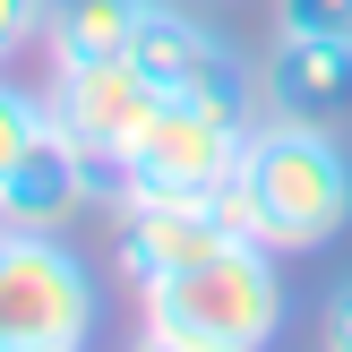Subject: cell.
<instances>
[{
    "mask_svg": "<svg viewBox=\"0 0 352 352\" xmlns=\"http://www.w3.org/2000/svg\"><path fill=\"white\" fill-rule=\"evenodd\" d=\"M129 352H198V344H181V336H155V327H146V336H138Z\"/></svg>",
    "mask_w": 352,
    "mask_h": 352,
    "instance_id": "15",
    "label": "cell"
},
{
    "mask_svg": "<svg viewBox=\"0 0 352 352\" xmlns=\"http://www.w3.org/2000/svg\"><path fill=\"white\" fill-rule=\"evenodd\" d=\"M318 336H327V352H352V284L327 292V327H318Z\"/></svg>",
    "mask_w": 352,
    "mask_h": 352,
    "instance_id": "14",
    "label": "cell"
},
{
    "mask_svg": "<svg viewBox=\"0 0 352 352\" xmlns=\"http://www.w3.org/2000/svg\"><path fill=\"white\" fill-rule=\"evenodd\" d=\"M267 112L292 120H352V34H301V26H275L267 43Z\"/></svg>",
    "mask_w": 352,
    "mask_h": 352,
    "instance_id": "9",
    "label": "cell"
},
{
    "mask_svg": "<svg viewBox=\"0 0 352 352\" xmlns=\"http://www.w3.org/2000/svg\"><path fill=\"white\" fill-rule=\"evenodd\" d=\"M275 26H301V34H352V0H275Z\"/></svg>",
    "mask_w": 352,
    "mask_h": 352,
    "instance_id": "13",
    "label": "cell"
},
{
    "mask_svg": "<svg viewBox=\"0 0 352 352\" xmlns=\"http://www.w3.org/2000/svg\"><path fill=\"white\" fill-rule=\"evenodd\" d=\"M52 129V103H43V86H17V78H0V189H9V172L34 155V138Z\"/></svg>",
    "mask_w": 352,
    "mask_h": 352,
    "instance_id": "11",
    "label": "cell"
},
{
    "mask_svg": "<svg viewBox=\"0 0 352 352\" xmlns=\"http://www.w3.org/2000/svg\"><path fill=\"white\" fill-rule=\"evenodd\" d=\"M138 9L146 0H52V26H43L52 69L60 60H120L138 34Z\"/></svg>",
    "mask_w": 352,
    "mask_h": 352,
    "instance_id": "10",
    "label": "cell"
},
{
    "mask_svg": "<svg viewBox=\"0 0 352 352\" xmlns=\"http://www.w3.org/2000/svg\"><path fill=\"white\" fill-rule=\"evenodd\" d=\"M198 9H232V0H198Z\"/></svg>",
    "mask_w": 352,
    "mask_h": 352,
    "instance_id": "16",
    "label": "cell"
},
{
    "mask_svg": "<svg viewBox=\"0 0 352 352\" xmlns=\"http://www.w3.org/2000/svg\"><path fill=\"white\" fill-rule=\"evenodd\" d=\"M241 146H250V103H206V95H155L129 146L112 155V189H181L215 198L232 189Z\"/></svg>",
    "mask_w": 352,
    "mask_h": 352,
    "instance_id": "4",
    "label": "cell"
},
{
    "mask_svg": "<svg viewBox=\"0 0 352 352\" xmlns=\"http://www.w3.org/2000/svg\"><path fill=\"white\" fill-rule=\"evenodd\" d=\"M129 60L146 69L155 95H206V103H250V60L198 17V0H146L129 34Z\"/></svg>",
    "mask_w": 352,
    "mask_h": 352,
    "instance_id": "6",
    "label": "cell"
},
{
    "mask_svg": "<svg viewBox=\"0 0 352 352\" xmlns=\"http://www.w3.org/2000/svg\"><path fill=\"white\" fill-rule=\"evenodd\" d=\"M241 241H267L275 258H309L352 223V155L327 120H292L267 112L250 120V146H241V172L223 189Z\"/></svg>",
    "mask_w": 352,
    "mask_h": 352,
    "instance_id": "1",
    "label": "cell"
},
{
    "mask_svg": "<svg viewBox=\"0 0 352 352\" xmlns=\"http://www.w3.org/2000/svg\"><path fill=\"white\" fill-rule=\"evenodd\" d=\"M223 241H241L232 206L215 198H181V189H112V250L129 284H164V275L215 258Z\"/></svg>",
    "mask_w": 352,
    "mask_h": 352,
    "instance_id": "5",
    "label": "cell"
},
{
    "mask_svg": "<svg viewBox=\"0 0 352 352\" xmlns=\"http://www.w3.org/2000/svg\"><path fill=\"white\" fill-rule=\"evenodd\" d=\"M86 206H112V164H95L69 129H43L34 155L9 172V189H0V223L60 232V223H78Z\"/></svg>",
    "mask_w": 352,
    "mask_h": 352,
    "instance_id": "8",
    "label": "cell"
},
{
    "mask_svg": "<svg viewBox=\"0 0 352 352\" xmlns=\"http://www.w3.org/2000/svg\"><path fill=\"white\" fill-rule=\"evenodd\" d=\"M43 103H52V129H69L95 164H112V155L129 146V129L146 120L155 86H146V69H138L129 52H120V60H60L52 86H43Z\"/></svg>",
    "mask_w": 352,
    "mask_h": 352,
    "instance_id": "7",
    "label": "cell"
},
{
    "mask_svg": "<svg viewBox=\"0 0 352 352\" xmlns=\"http://www.w3.org/2000/svg\"><path fill=\"white\" fill-rule=\"evenodd\" d=\"M95 318V267L60 232L0 223V352H86Z\"/></svg>",
    "mask_w": 352,
    "mask_h": 352,
    "instance_id": "3",
    "label": "cell"
},
{
    "mask_svg": "<svg viewBox=\"0 0 352 352\" xmlns=\"http://www.w3.org/2000/svg\"><path fill=\"white\" fill-rule=\"evenodd\" d=\"M43 26H52V0H0V69L26 43H43Z\"/></svg>",
    "mask_w": 352,
    "mask_h": 352,
    "instance_id": "12",
    "label": "cell"
},
{
    "mask_svg": "<svg viewBox=\"0 0 352 352\" xmlns=\"http://www.w3.org/2000/svg\"><path fill=\"white\" fill-rule=\"evenodd\" d=\"M138 309L155 336H181L198 352H267L284 336V275H275L267 241H223L198 267L138 284Z\"/></svg>",
    "mask_w": 352,
    "mask_h": 352,
    "instance_id": "2",
    "label": "cell"
}]
</instances>
